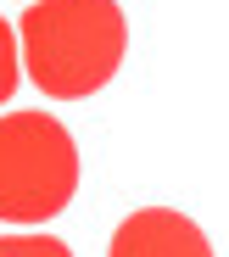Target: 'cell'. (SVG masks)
<instances>
[{"instance_id":"cell-3","label":"cell","mask_w":229,"mask_h":257,"mask_svg":"<svg viewBox=\"0 0 229 257\" xmlns=\"http://www.w3.org/2000/svg\"><path fill=\"white\" fill-rule=\"evenodd\" d=\"M106 257H212L207 235L173 207H140L118 224Z\"/></svg>"},{"instance_id":"cell-2","label":"cell","mask_w":229,"mask_h":257,"mask_svg":"<svg viewBox=\"0 0 229 257\" xmlns=\"http://www.w3.org/2000/svg\"><path fill=\"white\" fill-rule=\"evenodd\" d=\"M78 190V146L51 112L0 117V224H51Z\"/></svg>"},{"instance_id":"cell-5","label":"cell","mask_w":229,"mask_h":257,"mask_svg":"<svg viewBox=\"0 0 229 257\" xmlns=\"http://www.w3.org/2000/svg\"><path fill=\"white\" fill-rule=\"evenodd\" d=\"M17 73H23V62H17V34H12L6 17H0V106L17 95Z\"/></svg>"},{"instance_id":"cell-4","label":"cell","mask_w":229,"mask_h":257,"mask_svg":"<svg viewBox=\"0 0 229 257\" xmlns=\"http://www.w3.org/2000/svg\"><path fill=\"white\" fill-rule=\"evenodd\" d=\"M0 257H73L56 235H0Z\"/></svg>"},{"instance_id":"cell-1","label":"cell","mask_w":229,"mask_h":257,"mask_svg":"<svg viewBox=\"0 0 229 257\" xmlns=\"http://www.w3.org/2000/svg\"><path fill=\"white\" fill-rule=\"evenodd\" d=\"M129 51L118 0H34L17 23V56L39 95L84 101L112 84Z\"/></svg>"}]
</instances>
